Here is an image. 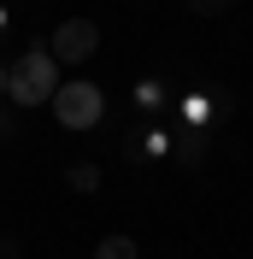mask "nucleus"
<instances>
[{
  "mask_svg": "<svg viewBox=\"0 0 253 259\" xmlns=\"http://www.w3.org/2000/svg\"><path fill=\"white\" fill-rule=\"evenodd\" d=\"M53 89H59V59L48 48H30L18 59V71L6 77V95L18 106H41V100H53Z\"/></svg>",
  "mask_w": 253,
  "mask_h": 259,
  "instance_id": "obj_1",
  "label": "nucleus"
},
{
  "mask_svg": "<svg viewBox=\"0 0 253 259\" xmlns=\"http://www.w3.org/2000/svg\"><path fill=\"white\" fill-rule=\"evenodd\" d=\"M100 112H106V95H100L95 82H65V89H53V118L65 130H95Z\"/></svg>",
  "mask_w": 253,
  "mask_h": 259,
  "instance_id": "obj_2",
  "label": "nucleus"
},
{
  "mask_svg": "<svg viewBox=\"0 0 253 259\" xmlns=\"http://www.w3.org/2000/svg\"><path fill=\"white\" fill-rule=\"evenodd\" d=\"M95 48H100L95 18H65L59 30H53V41H48V53H53L59 65H77V59H89Z\"/></svg>",
  "mask_w": 253,
  "mask_h": 259,
  "instance_id": "obj_3",
  "label": "nucleus"
},
{
  "mask_svg": "<svg viewBox=\"0 0 253 259\" xmlns=\"http://www.w3.org/2000/svg\"><path fill=\"white\" fill-rule=\"evenodd\" d=\"M95 259H136V242H130V236H106V242L95 247Z\"/></svg>",
  "mask_w": 253,
  "mask_h": 259,
  "instance_id": "obj_4",
  "label": "nucleus"
},
{
  "mask_svg": "<svg viewBox=\"0 0 253 259\" xmlns=\"http://www.w3.org/2000/svg\"><path fill=\"white\" fill-rule=\"evenodd\" d=\"M95 183H100L95 165H77V171H71V189H95Z\"/></svg>",
  "mask_w": 253,
  "mask_h": 259,
  "instance_id": "obj_5",
  "label": "nucleus"
},
{
  "mask_svg": "<svg viewBox=\"0 0 253 259\" xmlns=\"http://www.w3.org/2000/svg\"><path fill=\"white\" fill-rule=\"evenodd\" d=\"M0 95H6V71H0Z\"/></svg>",
  "mask_w": 253,
  "mask_h": 259,
  "instance_id": "obj_6",
  "label": "nucleus"
}]
</instances>
